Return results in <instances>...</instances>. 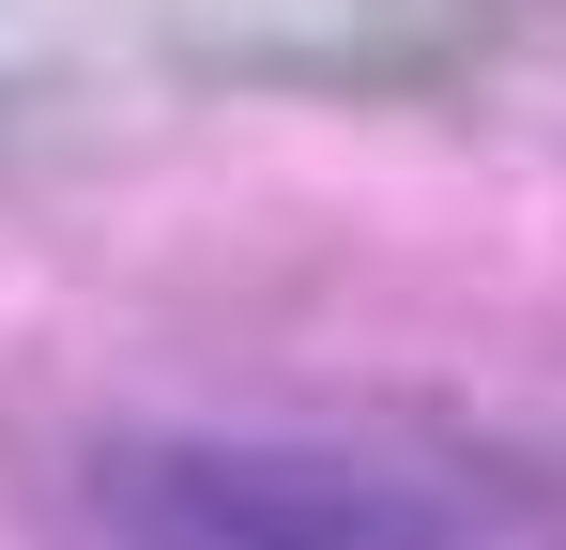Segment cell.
I'll return each instance as SVG.
<instances>
[{"mask_svg":"<svg viewBox=\"0 0 566 550\" xmlns=\"http://www.w3.org/2000/svg\"><path fill=\"white\" fill-rule=\"evenodd\" d=\"M77 520L93 550H566V489L413 429H123Z\"/></svg>","mask_w":566,"mask_h":550,"instance_id":"obj_1","label":"cell"}]
</instances>
